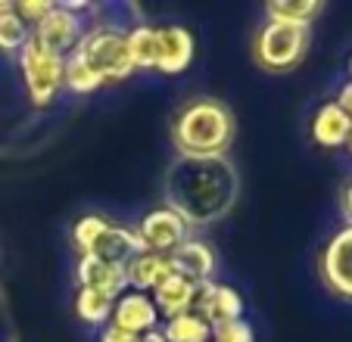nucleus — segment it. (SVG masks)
I'll return each instance as SVG.
<instances>
[{
	"instance_id": "32",
	"label": "nucleus",
	"mask_w": 352,
	"mask_h": 342,
	"mask_svg": "<svg viewBox=\"0 0 352 342\" xmlns=\"http://www.w3.org/2000/svg\"><path fill=\"white\" fill-rule=\"evenodd\" d=\"M349 75H352V60H349Z\"/></svg>"
},
{
	"instance_id": "23",
	"label": "nucleus",
	"mask_w": 352,
	"mask_h": 342,
	"mask_svg": "<svg viewBox=\"0 0 352 342\" xmlns=\"http://www.w3.org/2000/svg\"><path fill=\"white\" fill-rule=\"evenodd\" d=\"M32 38V28L16 16V10L0 13V50L3 53H19Z\"/></svg>"
},
{
	"instance_id": "18",
	"label": "nucleus",
	"mask_w": 352,
	"mask_h": 342,
	"mask_svg": "<svg viewBox=\"0 0 352 342\" xmlns=\"http://www.w3.org/2000/svg\"><path fill=\"white\" fill-rule=\"evenodd\" d=\"M125 38H128V53H131L134 72L138 69H156V62H160V28L138 22L134 28L125 32Z\"/></svg>"
},
{
	"instance_id": "26",
	"label": "nucleus",
	"mask_w": 352,
	"mask_h": 342,
	"mask_svg": "<svg viewBox=\"0 0 352 342\" xmlns=\"http://www.w3.org/2000/svg\"><path fill=\"white\" fill-rule=\"evenodd\" d=\"M212 336H215V339H221V342H256L253 323H246L243 317H240V321H234V323H225V327H219Z\"/></svg>"
},
{
	"instance_id": "5",
	"label": "nucleus",
	"mask_w": 352,
	"mask_h": 342,
	"mask_svg": "<svg viewBox=\"0 0 352 342\" xmlns=\"http://www.w3.org/2000/svg\"><path fill=\"white\" fill-rule=\"evenodd\" d=\"M19 69L25 78V91L32 97L34 106H50L56 100L63 87V69L66 60L56 53L44 50L34 38H28V44L19 50Z\"/></svg>"
},
{
	"instance_id": "2",
	"label": "nucleus",
	"mask_w": 352,
	"mask_h": 342,
	"mask_svg": "<svg viewBox=\"0 0 352 342\" xmlns=\"http://www.w3.org/2000/svg\"><path fill=\"white\" fill-rule=\"evenodd\" d=\"M172 137L178 156H225L234 137V119L219 100H193L178 112Z\"/></svg>"
},
{
	"instance_id": "25",
	"label": "nucleus",
	"mask_w": 352,
	"mask_h": 342,
	"mask_svg": "<svg viewBox=\"0 0 352 342\" xmlns=\"http://www.w3.org/2000/svg\"><path fill=\"white\" fill-rule=\"evenodd\" d=\"M13 10L28 28H34L50 10H54V3H47V0H19V3H13Z\"/></svg>"
},
{
	"instance_id": "30",
	"label": "nucleus",
	"mask_w": 352,
	"mask_h": 342,
	"mask_svg": "<svg viewBox=\"0 0 352 342\" xmlns=\"http://www.w3.org/2000/svg\"><path fill=\"white\" fill-rule=\"evenodd\" d=\"M140 342H168V339H166V336H162V330H153V333L140 336Z\"/></svg>"
},
{
	"instance_id": "7",
	"label": "nucleus",
	"mask_w": 352,
	"mask_h": 342,
	"mask_svg": "<svg viewBox=\"0 0 352 342\" xmlns=\"http://www.w3.org/2000/svg\"><path fill=\"white\" fill-rule=\"evenodd\" d=\"M85 32H87L85 19H81L78 13H72V10L54 3V10H50V13H47L44 19L32 28V38L38 41L44 50H50V53H56V56L66 60L69 53L81 44Z\"/></svg>"
},
{
	"instance_id": "12",
	"label": "nucleus",
	"mask_w": 352,
	"mask_h": 342,
	"mask_svg": "<svg viewBox=\"0 0 352 342\" xmlns=\"http://www.w3.org/2000/svg\"><path fill=\"white\" fill-rule=\"evenodd\" d=\"M168 262H172L175 274L184 277V280H190V283H197V286H203V283L212 280L215 264H219L215 262L212 246L203 243V240H190V237L168 255Z\"/></svg>"
},
{
	"instance_id": "17",
	"label": "nucleus",
	"mask_w": 352,
	"mask_h": 342,
	"mask_svg": "<svg viewBox=\"0 0 352 342\" xmlns=\"http://www.w3.org/2000/svg\"><path fill=\"white\" fill-rule=\"evenodd\" d=\"M349 134H352V119L333 103V100L324 106H318V112H315V119H312V140L315 144L324 146V150H337V146H346Z\"/></svg>"
},
{
	"instance_id": "14",
	"label": "nucleus",
	"mask_w": 352,
	"mask_h": 342,
	"mask_svg": "<svg viewBox=\"0 0 352 342\" xmlns=\"http://www.w3.org/2000/svg\"><path fill=\"white\" fill-rule=\"evenodd\" d=\"M197 283L184 280V277L172 274L166 277V280L156 286L150 296H153L156 308H160V317L162 321H172V317L178 315H187V311H193V302H197Z\"/></svg>"
},
{
	"instance_id": "27",
	"label": "nucleus",
	"mask_w": 352,
	"mask_h": 342,
	"mask_svg": "<svg viewBox=\"0 0 352 342\" xmlns=\"http://www.w3.org/2000/svg\"><path fill=\"white\" fill-rule=\"evenodd\" d=\"M100 342H140V336L125 333V330H119V327H113V323H107V327H103V333H100Z\"/></svg>"
},
{
	"instance_id": "9",
	"label": "nucleus",
	"mask_w": 352,
	"mask_h": 342,
	"mask_svg": "<svg viewBox=\"0 0 352 342\" xmlns=\"http://www.w3.org/2000/svg\"><path fill=\"white\" fill-rule=\"evenodd\" d=\"M193 311H197L212 330H219V327H225V323H234L243 317V299H240V293L234 290V286L209 280L197 290Z\"/></svg>"
},
{
	"instance_id": "10",
	"label": "nucleus",
	"mask_w": 352,
	"mask_h": 342,
	"mask_svg": "<svg viewBox=\"0 0 352 342\" xmlns=\"http://www.w3.org/2000/svg\"><path fill=\"white\" fill-rule=\"evenodd\" d=\"M321 274L324 283L337 296L352 299V227L346 224L340 233L327 243L324 255H321Z\"/></svg>"
},
{
	"instance_id": "16",
	"label": "nucleus",
	"mask_w": 352,
	"mask_h": 342,
	"mask_svg": "<svg viewBox=\"0 0 352 342\" xmlns=\"http://www.w3.org/2000/svg\"><path fill=\"white\" fill-rule=\"evenodd\" d=\"M75 277H78V286H85V290H100V293H107V296H113V299H119L122 293L128 290L125 271L113 268V264H103L94 255L78 258V271H75Z\"/></svg>"
},
{
	"instance_id": "24",
	"label": "nucleus",
	"mask_w": 352,
	"mask_h": 342,
	"mask_svg": "<svg viewBox=\"0 0 352 342\" xmlns=\"http://www.w3.org/2000/svg\"><path fill=\"white\" fill-rule=\"evenodd\" d=\"M107 218L103 215H85V218H78L75 221V227H72V240H75V246L81 249V255H85L87 249H91V243L100 237V231L107 227Z\"/></svg>"
},
{
	"instance_id": "19",
	"label": "nucleus",
	"mask_w": 352,
	"mask_h": 342,
	"mask_svg": "<svg viewBox=\"0 0 352 342\" xmlns=\"http://www.w3.org/2000/svg\"><path fill=\"white\" fill-rule=\"evenodd\" d=\"M318 0H272L265 7V19L272 22H290V25H302L309 28L321 13Z\"/></svg>"
},
{
	"instance_id": "21",
	"label": "nucleus",
	"mask_w": 352,
	"mask_h": 342,
	"mask_svg": "<svg viewBox=\"0 0 352 342\" xmlns=\"http://www.w3.org/2000/svg\"><path fill=\"white\" fill-rule=\"evenodd\" d=\"M113 305H116V299L107 296V293L78 286L75 311H78V317L85 323H91V327H103V323H109V317H113Z\"/></svg>"
},
{
	"instance_id": "4",
	"label": "nucleus",
	"mask_w": 352,
	"mask_h": 342,
	"mask_svg": "<svg viewBox=\"0 0 352 342\" xmlns=\"http://www.w3.org/2000/svg\"><path fill=\"white\" fill-rule=\"evenodd\" d=\"M309 50V28L290 25V22H272L265 19V25L256 34V62L268 72H284L293 69Z\"/></svg>"
},
{
	"instance_id": "8",
	"label": "nucleus",
	"mask_w": 352,
	"mask_h": 342,
	"mask_svg": "<svg viewBox=\"0 0 352 342\" xmlns=\"http://www.w3.org/2000/svg\"><path fill=\"white\" fill-rule=\"evenodd\" d=\"M109 323L125 333H134V336H146L153 330L162 327V317H160V308H156L153 296L150 293H138V290H125L113 305V317Z\"/></svg>"
},
{
	"instance_id": "11",
	"label": "nucleus",
	"mask_w": 352,
	"mask_h": 342,
	"mask_svg": "<svg viewBox=\"0 0 352 342\" xmlns=\"http://www.w3.org/2000/svg\"><path fill=\"white\" fill-rule=\"evenodd\" d=\"M138 252H144V246H140L138 233L131 231V227H119V224L109 221L103 231H100V237L91 243V249L85 252V255H94L100 258L103 264H113V268H128V262H131Z\"/></svg>"
},
{
	"instance_id": "28",
	"label": "nucleus",
	"mask_w": 352,
	"mask_h": 342,
	"mask_svg": "<svg viewBox=\"0 0 352 342\" xmlns=\"http://www.w3.org/2000/svg\"><path fill=\"white\" fill-rule=\"evenodd\" d=\"M333 103H337L340 109H343L346 115H349V119H352V78L346 81L343 87H340V93H337V100H333Z\"/></svg>"
},
{
	"instance_id": "22",
	"label": "nucleus",
	"mask_w": 352,
	"mask_h": 342,
	"mask_svg": "<svg viewBox=\"0 0 352 342\" xmlns=\"http://www.w3.org/2000/svg\"><path fill=\"white\" fill-rule=\"evenodd\" d=\"M100 84H103V81L97 78V72H94V69L81 60L78 53H75V50L69 53V56H66V69H63V87H69L72 93H94Z\"/></svg>"
},
{
	"instance_id": "20",
	"label": "nucleus",
	"mask_w": 352,
	"mask_h": 342,
	"mask_svg": "<svg viewBox=\"0 0 352 342\" xmlns=\"http://www.w3.org/2000/svg\"><path fill=\"white\" fill-rule=\"evenodd\" d=\"M160 330L168 342H212V333H215L197 311H187V315H178L172 321H162Z\"/></svg>"
},
{
	"instance_id": "13",
	"label": "nucleus",
	"mask_w": 352,
	"mask_h": 342,
	"mask_svg": "<svg viewBox=\"0 0 352 342\" xmlns=\"http://www.w3.org/2000/svg\"><path fill=\"white\" fill-rule=\"evenodd\" d=\"M193 34L184 25H162L160 28V62L156 72L162 75H181L193 62Z\"/></svg>"
},
{
	"instance_id": "6",
	"label": "nucleus",
	"mask_w": 352,
	"mask_h": 342,
	"mask_svg": "<svg viewBox=\"0 0 352 342\" xmlns=\"http://www.w3.org/2000/svg\"><path fill=\"white\" fill-rule=\"evenodd\" d=\"M187 231L190 224L178 215L175 209L162 205V209H153L146 212L138 224V240L144 246V252H160V255H172L181 243L187 240Z\"/></svg>"
},
{
	"instance_id": "1",
	"label": "nucleus",
	"mask_w": 352,
	"mask_h": 342,
	"mask_svg": "<svg viewBox=\"0 0 352 342\" xmlns=\"http://www.w3.org/2000/svg\"><path fill=\"white\" fill-rule=\"evenodd\" d=\"M240 193L237 168L228 156H178L166 174V199L187 224H215L234 209Z\"/></svg>"
},
{
	"instance_id": "29",
	"label": "nucleus",
	"mask_w": 352,
	"mask_h": 342,
	"mask_svg": "<svg viewBox=\"0 0 352 342\" xmlns=\"http://www.w3.org/2000/svg\"><path fill=\"white\" fill-rule=\"evenodd\" d=\"M343 215H346V221H349V227H352V181L346 184V190H343Z\"/></svg>"
},
{
	"instance_id": "3",
	"label": "nucleus",
	"mask_w": 352,
	"mask_h": 342,
	"mask_svg": "<svg viewBox=\"0 0 352 342\" xmlns=\"http://www.w3.org/2000/svg\"><path fill=\"white\" fill-rule=\"evenodd\" d=\"M81 60L97 72L100 81H125L134 75V62L128 53V38L116 25H94L85 32L81 44L75 47Z\"/></svg>"
},
{
	"instance_id": "31",
	"label": "nucleus",
	"mask_w": 352,
	"mask_h": 342,
	"mask_svg": "<svg viewBox=\"0 0 352 342\" xmlns=\"http://www.w3.org/2000/svg\"><path fill=\"white\" fill-rule=\"evenodd\" d=\"M346 150H349V152H352V134H349V140H346Z\"/></svg>"
},
{
	"instance_id": "15",
	"label": "nucleus",
	"mask_w": 352,
	"mask_h": 342,
	"mask_svg": "<svg viewBox=\"0 0 352 342\" xmlns=\"http://www.w3.org/2000/svg\"><path fill=\"white\" fill-rule=\"evenodd\" d=\"M172 274L175 271H172L168 255H160V252H138L125 268L128 290H138V293H153L156 286Z\"/></svg>"
},
{
	"instance_id": "33",
	"label": "nucleus",
	"mask_w": 352,
	"mask_h": 342,
	"mask_svg": "<svg viewBox=\"0 0 352 342\" xmlns=\"http://www.w3.org/2000/svg\"><path fill=\"white\" fill-rule=\"evenodd\" d=\"M212 342H221V339H215V336H212Z\"/></svg>"
}]
</instances>
